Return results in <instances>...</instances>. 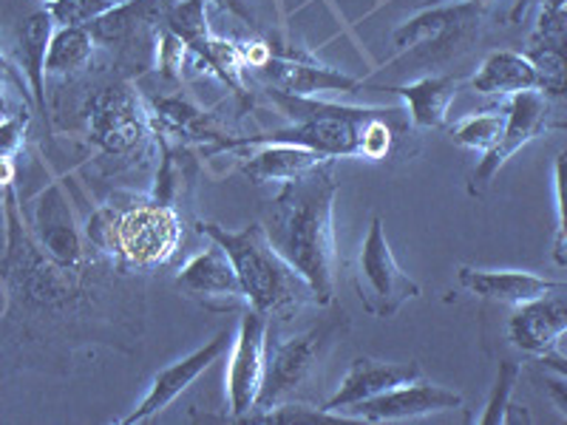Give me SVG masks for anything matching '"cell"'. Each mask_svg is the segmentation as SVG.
<instances>
[{
    "label": "cell",
    "mask_w": 567,
    "mask_h": 425,
    "mask_svg": "<svg viewBox=\"0 0 567 425\" xmlns=\"http://www.w3.org/2000/svg\"><path fill=\"white\" fill-rule=\"evenodd\" d=\"M272 103L290 116L292 125L261 136L221 139L219 148H247V145H296L310 148L327 159L358 156V159H386L409 131L406 108H354V105L323 103L316 97H292L267 85Z\"/></svg>",
    "instance_id": "obj_1"
},
{
    "label": "cell",
    "mask_w": 567,
    "mask_h": 425,
    "mask_svg": "<svg viewBox=\"0 0 567 425\" xmlns=\"http://www.w3.org/2000/svg\"><path fill=\"white\" fill-rule=\"evenodd\" d=\"M332 162H321L296 179L281 182L267 219L261 221L278 256L310 283L318 307L336 298V210L338 182Z\"/></svg>",
    "instance_id": "obj_2"
},
{
    "label": "cell",
    "mask_w": 567,
    "mask_h": 425,
    "mask_svg": "<svg viewBox=\"0 0 567 425\" xmlns=\"http://www.w3.org/2000/svg\"><path fill=\"white\" fill-rule=\"evenodd\" d=\"M85 241L125 270L168 265L182 245V216L171 201L116 194L85 225Z\"/></svg>",
    "instance_id": "obj_3"
},
{
    "label": "cell",
    "mask_w": 567,
    "mask_h": 425,
    "mask_svg": "<svg viewBox=\"0 0 567 425\" xmlns=\"http://www.w3.org/2000/svg\"><path fill=\"white\" fill-rule=\"evenodd\" d=\"M199 232L221 247L239 276L247 307L261 315H276L281 321L296 315L301 307L316 303V292L267 239L261 221H252L245 230H227L216 221H199Z\"/></svg>",
    "instance_id": "obj_4"
},
{
    "label": "cell",
    "mask_w": 567,
    "mask_h": 425,
    "mask_svg": "<svg viewBox=\"0 0 567 425\" xmlns=\"http://www.w3.org/2000/svg\"><path fill=\"white\" fill-rule=\"evenodd\" d=\"M85 128L103 154L120 159L142 154L151 136H156L151 108L142 103L128 80H116L91 94L85 105Z\"/></svg>",
    "instance_id": "obj_5"
},
{
    "label": "cell",
    "mask_w": 567,
    "mask_h": 425,
    "mask_svg": "<svg viewBox=\"0 0 567 425\" xmlns=\"http://www.w3.org/2000/svg\"><path fill=\"white\" fill-rule=\"evenodd\" d=\"M247 69H256V74L265 80L270 89L292 94V97H316L323 91H354L361 89V80L349 77L343 71L323 65L303 49L276 43H241Z\"/></svg>",
    "instance_id": "obj_6"
},
{
    "label": "cell",
    "mask_w": 567,
    "mask_h": 425,
    "mask_svg": "<svg viewBox=\"0 0 567 425\" xmlns=\"http://www.w3.org/2000/svg\"><path fill=\"white\" fill-rule=\"evenodd\" d=\"M483 20V9L474 3H443L425 7L423 12L406 20L392 34L398 52L417 63H440L454 58L457 49H468Z\"/></svg>",
    "instance_id": "obj_7"
},
{
    "label": "cell",
    "mask_w": 567,
    "mask_h": 425,
    "mask_svg": "<svg viewBox=\"0 0 567 425\" xmlns=\"http://www.w3.org/2000/svg\"><path fill=\"white\" fill-rule=\"evenodd\" d=\"M352 281L363 310L374 318L398 315L409 301L420 298L417 281H412L409 272H403V267L394 261L386 230H383V221L378 216L369 225Z\"/></svg>",
    "instance_id": "obj_8"
},
{
    "label": "cell",
    "mask_w": 567,
    "mask_h": 425,
    "mask_svg": "<svg viewBox=\"0 0 567 425\" xmlns=\"http://www.w3.org/2000/svg\"><path fill=\"white\" fill-rule=\"evenodd\" d=\"M341 323H323V326L310 329L303 335H292L281 343H267V357H265V381H261V392H258L256 408H270L281 400L290 397L303 381L310 377L316 369L318 357L327 349V343L336 338Z\"/></svg>",
    "instance_id": "obj_9"
},
{
    "label": "cell",
    "mask_w": 567,
    "mask_h": 425,
    "mask_svg": "<svg viewBox=\"0 0 567 425\" xmlns=\"http://www.w3.org/2000/svg\"><path fill=\"white\" fill-rule=\"evenodd\" d=\"M550 125V97L542 91H519L511 94L505 105V128L491 151H485L477 170L471 174V194H480L516 151L528 145L534 136Z\"/></svg>",
    "instance_id": "obj_10"
},
{
    "label": "cell",
    "mask_w": 567,
    "mask_h": 425,
    "mask_svg": "<svg viewBox=\"0 0 567 425\" xmlns=\"http://www.w3.org/2000/svg\"><path fill=\"white\" fill-rule=\"evenodd\" d=\"M230 366H227V400H230V419H241L256 408L261 381H265L267 357V315L247 307L239 315V332L230 343Z\"/></svg>",
    "instance_id": "obj_11"
},
{
    "label": "cell",
    "mask_w": 567,
    "mask_h": 425,
    "mask_svg": "<svg viewBox=\"0 0 567 425\" xmlns=\"http://www.w3.org/2000/svg\"><path fill=\"white\" fill-rule=\"evenodd\" d=\"M32 239L38 241L40 250L52 258L54 265L69 267V270H83L89 265L85 232H80L78 219L71 212L69 199H65L60 182H52L34 199Z\"/></svg>",
    "instance_id": "obj_12"
},
{
    "label": "cell",
    "mask_w": 567,
    "mask_h": 425,
    "mask_svg": "<svg viewBox=\"0 0 567 425\" xmlns=\"http://www.w3.org/2000/svg\"><path fill=\"white\" fill-rule=\"evenodd\" d=\"M460 406H463V397L454 388L425 383L420 377L406 386L389 388L378 397L361 400V403L343 408L341 414L352 423H403V419H417L425 414H440Z\"/></svg>",
    "instance_id": "obj_13"
},
{
    "label": "cell",
    "mask_w": 567,
    "mask_h": 425,
    "mask_svg": "<svg viewBox=\"0 0 567 425\" xmlns=\"http://www.w3.org/2000/svg\"><path fill=\"white\" fill-rule=\"evenodd\" d=\"M176 290L190 301L202 303L207 310H236L245 301L241 283L230 258L216 241H210L207 250H199L194 258H187L182 270L174 278Z\"/></svg>",
    "instance_id": "obj_14"
},
{
    "label": "cell",
    "mask_w": 567,
    "mask_h": 425,
    "mask_svg": "<svg viewBox=\"0 0 567 425\" xmlns=\"http://www.w3.org/2000/svg\"><path fill=\"white\" fill-rule=\"evenodd\" d=\"M230 343H233L230 335H227V332H219V335L213 338V341H207L205 346H199L196 352L185 354L182 361L159 369V372L154 374V381H151L148 394L142 397V403L128 414V417H123V425L148 423V419H154L156 414L165 412V408H168L176 397H182L187 388L199 381L202 374H205L213 363L219 361L221 354L230 349Z\"/></svg>",
    "instance_id": "obj_15"
},
{
    "label": "cell",
    "mask_w": 567,
    "mask_h": 425,
    "mask_svg": "<svg viewBox=\"0 0 567 425\" xmlns=\"http://www.w3.org/2000/svg\"><path fill=\"white\" fill-rule=\"evenodd\" d=\"M567 332L565 290L548 292L534 301L519 303L508 318V341L523 352L536 354L539 361L554 357Z\"/></svg>",
    "instance_id": "obj_16"
},
{
    "label": "cell",
    "mask_w": 567,
    "mask_h": 425,
    "mask_svg": "<svg viewBox=\"0 0 567 425\" xmlns=\"http://www.w3.org/2000/svg\"><path fill=\"white\" fill-rule=\"evenodd\" d=\"M423 377V369L420 363H394V361H372V357H354L349 363L347 374H343L341 386L332 397L323 403L321 408L327 412L341 414L343 408L361 403V400L378 397V394L389 392V388L406 386V383H414Z\"/></svg>",
    "instance_id": "obj_17"
},
{
    "label": "cell",
    "mask_w": 567,
    "mask_h": 425,
    "mask_svg": "<svg viewBox=\"0 0 567 425\" xmlns=\"http://www.w3.org/2000/svg\"><path fill=\"white\" fill-rule=\"evenodd\" d=\"M460 283L471 296L483 301H499L519 307L525 301L548 296V292L565 290V283L554 278H542L534 272L519 270H474V267H460Z\"/></svg>",
    "instance_id": "obj_18"
},
{
    "label": "cell",
    "mask_w": 567,
    "mask_h": 425,
    "mask_svg": "<svg viewBox=\"0 0 567 425\" xmlns=\"http://www.w3.org/2000/svg\"><path fill=\"white\" fill-rule=\"evenodd\" d=\"M460 77L452 74H432V77L414 80L409 85H389V89L378 91H392L403 100V108H406L409 123L414 128H440L445 125V116L452 108L454 97H457Z\"/></svg>",
    "instance_id": "obj_19"
},
{
    "label": "cell",
    "mask_w": 567,
    "mask_h": 425,
    "mask_svg": "<svg viewBox=\"0 0 567 425\" xmlns=\"http://www.w3.org/2000/svg\"><path fill=\"white\" fill-rule=\"evenodd\" d=\"M471 89L480 94H499V97H511L519 91H542L545 94V83L542 74L528 54L511 52H491L488 58L480 63L477 74L471 77Z\"/></svg>",
    "instance_id": "obj_20"
},
{
    "label": "cell",
    "mask_w": 567,
    "mask_h": 425,
    "mask_svg": "<svg viewBox=\"0 0 567 425\" xmlns=\"http://www.w3.org/2000/svg\"><path fill=\"white\" fill-rule=\"evenodd\" d=\"M321 162H329L327 156L316 154L310 148H296V145H261L252 156H247L239 165L241 174L252 185H265V182H287L296 176L307 174Z\"/></svg>",
    "instance_id": "obj_21"
},
{
    "label": "cell",
    "mask_w": 567,
    "mask_h": 425,
    "mask_svg": "<svg viewBox=\"0 0 567 425\" xmlns=\"http://www.w3.org/2000/svg\"><path fill=\"white\" fill-rule=\"evenodd\" d=\"M54 34V20L49 9L29 12L14 29V43H18L20 65L27 69V77L32 83V94L38 100V108L45 111V52L49 40Z\"/></svg>",
    "instance_id": "obj_22"
},
{
    "label": "cell",
    "mask_w": 567,
    "mask_h": 425,
    "mask_svg": "<svg viewBox=\"0 0 567 425\" xmlns=\"http://www.w3.org/2000/svg\"><path fill=\"white\" fill-rule=\"evenodd\" d=\"M94 49H97V40L91 38L85 27H58L49 40V52H45V74L65 77V74L89 69L94 60Z\"/></svg>",
    "instance_id": "obj_23"
},
{
    "label": "cell",
    "mask_w": 567,
    "mask_h": 425,
    "mask_svg": "<svg viewBox=\"0 0 567 425\" xmlns=\"http://www.w3.org/2000/svg\"><path fill=\"white\" fill-rule=\"evenodd\" d=\"M505 128V108H491V111H480V114H468L463 120L452 125V139L463 148H474V151H491L499 139Z\"/></svg>",
    "instance_id": "obj_24"
},
{
    "label": "cell",
    "mask_w": 567,
    "mask_h": 425,
    "mask_svg": "<svg viewBox=\"0 0 567 425\" xmlns=\"http://www.w3.org/2000/svg\"><path fill=\"white\" fill-rule=\"evenodd\" d=\"M241 423H261V425H318V423H352L343 414L327 412L321 406H307V403H276L261 412H250L241 417Z\"/></svg>",
    "instance_id": "obj_25"
},
{
    "label": "cell",
    "mask_w": 567,
    "mask_h": 425,
    "mask_svg": "<svg viewBox=\"0 0 567 425\" xmlns=\"http://www.w3.org/2000/svg\"><path fill=\"white\" fill-rule=\"evenodd\" d=\"M114 7H120L116 0H45L54 27H89Z\"/></svg>",
    "instance_id": "obj_26"
},
{
    "label": "cell",
    "mask_w": 567,
    "mask_h": 425,
    "mask_svg": "<svg viewBox=\"0 0 567 425\" xmlns=\"http://www.w3.org/2000/svg\"><path fill=\"white\" fill-rule=\"evenodd\" d=\"M516 377H519V366L511 361L499 363V372H496V383H494V392L488 397V406H485V414L480 417L483 425H496V423H505V414L511 408V392L516 386Z\"/></svg>",
    "instance_id": "obj_27"
},
{
    "label": "cell",
    "mask_w": 567,
    "mask_h": 425,
    "mask_svg": "<svg viewBox=\"0 0 567 425\" xmlns=\"http://www.w3.org/2000/svg\"><path fill=\"white\" fill-rule=\"evenodd\" d=\"M27 114L18 116H0V156H14V151L20 148L23 142V134H27Z\"/></svg>",
    "instance_id": "obj_28"
},
{
    "label": "cell",
    "mask_w": 567,
    "mask_h": 425,
    "mask_svg": "<svg viewBox=\"0 0 567 425\" xmlns=\"http://www.w3.org/2000/svg\"><path fill=\"white\" fill-rule=\"evenodd\" d=\"M561 159L559 156L554 165V205H556V261L565 265V216H561Z\"/></svg>",
    "instance_id": "obj_29"
},
{
    "label": "cell",
    "mask_w": 567,
    "mask_h": 425,
    "mask_svg": "<svg viewBox=\"0 0 567 425\" xmlns=\"http://www.w3.org/2000/svg\"><path fill=\"white\" fill-rule=\"evenodd\" d=\"M216 3H219V9H225L227 14H233V18H239L241 23H247V27H256V14L247 7V0H216Z\"/></svg>",
    "instance_id": "obj_30"
},
{
    "label": "cell",
    "mask_w": 567,
    "mask_h": 425,
    "mask_svg": "<svg viewBox=\"0 0 567 425\" xmlns=\"http://www.w3.org/2000/svg\"><path fill=\"white\" fill-rule=\"evenodd\" d=\"M443 3H474V7L485 9V7H491L494 0H425L423 9H425V7H443Z\"/></svg>",
    "instance_id": "obj_31"
},
{
    "label": "cell",
    "mask_w": 567,
    "mask_h": 425,
    "mask_svg": "<svg viewBox=\"0 0 567 425\" xmlns=\"http://www.w3.org/2000/svg\"><path fill=\"white\" fill-rule=\"evenodd\" d=\"M528 7H530V0H516L514 12H511V23H519V18L528 12Z\"/></svg>",
    "instance_id": "obj_32"
},
{
    "label": "cell",
    "mask_w": 567,
    "mask_h": 425,
    "mask_svg": "<svg viewBox=\"0 0 567 425\" xmlns=\"http://www.w3.org/2000/svg\"><path fill=\"white\" fill-rule=\"evenodd\" d=\"M116 3H128V0H116Z\"/></svg>",
    "instance_id": "obj_33"
}]
</instances>
